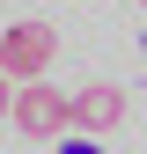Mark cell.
<instances>
[{
    "instance_id": "1",
    "label": "cell",
    "mask_w": 147,
    "mask_h": 154,
    "mask_svg": "<svg viewBox=\"0 0 147 154\" xmlns=\"http://www.w3.org/2000/svg\"><path fill=\"white\" fill-rule=\"evenodd\" d=\"M52 59H59V29L52 22H8L0 29V81H44Z\"/></svg>"
},
{
    "instance_id": "2",
    "label": "cell",
    "mask_w": 147,
    "mask_h": 154,
    "mask_svg": "<svg viewBox=\"0 0 147 154\" xmlns=\"http://www.w3.org/2000/svg\"><path fill=\"white\" fill-rule=\"evenodd\" d=\"M8 118H15L22 140H59V132L74 125V110H66V95L52 88V81H22L15 103H8Z\"/></svg>"
},
{
    "instance_id": "3",
    "label": "cell",
    "mask_w": 147,
    "mask_h": 154,
    "mask_svg": "<svg viewBox=\"0 0 147 154\" xmlns=\"http://www.w3.org/2000/svg\"><path fill=\"white\" fill-rule=\"evenodd\" d=\"M66 110H74V125H88V132H118L125 118H133V95H125L118 81H88V88L66 95Z\"/></svg>"
},
{
    "instance_id": "4",
    "label": "cell",
    "mask_w": 147,
    "mask_h": 154,
    "mask_svg": "<svg viewBox=\"0 0 147 154\" xmlns=\"http://www.w3.org/2000/svg\"><path fill=\"white\" fill-rule=\"evenodd\" d=\"M59 154H103L96 140H59Z\"/></svg>"
},
{
    "instance_id": "5",
    "label": "cell",
    "mask_w": 147,
    "mask_h": 154,
    "mask_svg": "<svg viewBox=\"0 0 147 154\" xmlns=\"http://www.w3.org/2000/svg\"><path fill=\"white\" fill-rule=\"evenodd\" d=\"M8 103H15V81H0V118H8Z\"/></svg>"
}]
</instances>
